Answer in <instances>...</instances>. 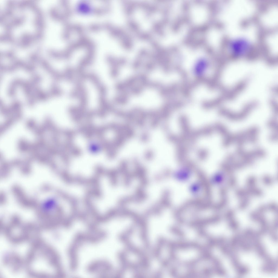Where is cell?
<instances>
[{
	"instance_id": "cell-9",
	"label": "cell",
	"mask_w": 278,
	"mask_h": 278,
	"mask_svg": "<svg viewBox=\"0 0 278 278\" xmlns=\"http://www.w3.org/2000/svg\"><path fill=\"white\" fill-rule=\"evenodd\" d=\"M266 208L265 206H260L259 209V211L261 213H264L266 211Z\"/></svg>"
},
{
	"instance_id": "cell-8",
	"label": "cell",
	"mask_w": 278,
	"mask_h": 278,
	"mask_svg": "<svg viewBox=\"0 0 278 278\" xmlns=\"http://www.w3.org/2000/svg\"><path fill=\"white\" fill-rule=\"evenodd\" d=\"M269 208L270 210H271L272 211L274 212H276V210L277 209V205L276 203H272L269 205Z\"/></svg>"
},
{
	"instance_id": "cell-7",
	"label": "cell",
	"mask_w": 278,
	"mask_h": 278,
	"mask_svg": "<svg viewBox=\"0 0 278 278\" xmlns=\"http://www.w3.org/2000/svg\"><path fill=\"white\" fill-rule=\"evenodd\" d=\"M234 213L233 210H229L227 211L225 215V217L228 221L234 218Z\"/></svg>"
},
{
	"instance_id": "cell-6",
	"label": "cell",
	"mask_w": 278,
	"mask_h": 278,
	"mask_svg": "<svg viewBox=\"0 0 278 278\" xmlns=\"http://www.w3.org/2000/svg\"><path fill=\"white\" fill-rule=\"evenodd\" d=\"M263 181L266 185H270L273 183V180L271 178L268 176H264L262 179Z\"/></svg>"
},
{
	"instance_id": "cell-3",
	"label": "cell",
	"mask_w": 278,
	"mask_h": 278,
	"mask_svg": "<svg viewBox=\"0 0 278 278\" xmlns=\"http://www.w3.org/2000/svg\"><path fill=\"white\" fill-rule=\"evenodd\" d=\"M249 203V200L247 199H244L241 202L239 205V208L240 210H244L247 208Z\"/></svg>"
},
{
	"instance_id": "cell-5",
	"label": "cell",
	"mask_w": 278,
	"mask_h": 278,
	"mask_svg": "<svg viewBox=\"0 0 278 278\" xmlns=\"http://www.w3.org/2000/svg\"><path fill=\"white\" fill-rule=\"evenodd\" d=\"M247 182V185L249 187H253V186L256 184V179L254 177H251L249 178Z\"/></svg>"
},
{
	"instance_id": "cell-4",
	"label": "cell",
	"mask_w": 278,
	"mask_h": 278,
	"mask_svg": "<svg viewBox=\"0 0 278 278\" xmlns=\"http://www.w3.org/2000/svg\"><path fill=\"white\" fill-rule=\"evenodd\" d=\"M236 180L234 177L231 176L228 180V185L230 187H235L236 185Z\"/></svg>"
},
{
	"instance_id": "cell-2",
	"label": "cell",
	"mask_w": 278,
	"mask_h": 278,
	"mask_svg": "<svg viewBox=\"0 0 278 278\" xmlns=\"http://www.w3.org/2000/svg\"><path fill=\"white\" fill-rule=\"evenodd\" d=\"M228 227L231 230L236 231L238 229L239 227V222L234 218L228 220Z\"/></svg>"
},
{
	"instance_id": "cell-1",
	"label": "cell",
	"mask_w": 278,
	"mask_h": 278,
	"mask_svg": "<svg viewBox=\"0 0 278 278\" xmlns=\"http://www.w3.org/2000/svg\"><path fill=\"white\" fill-rule=\"evenodd\" d=\"M43 203L42 208L45 212L50 213L53 211L56 207V203L55 200L52 199H49Z\"/></svg>"
}]
</instances>
